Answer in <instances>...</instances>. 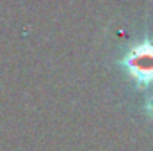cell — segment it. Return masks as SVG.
I'll return each mask as SVG.
<instances>
[{
	"label": "cell",
	"instance_id": "obj_2",
	"mask_svg": "<svg viewBox=\"0 0 153 151\" xmlns=\"http://www.w3.org/2000/svg\"><path fill=\"white\" fill-rule=\"evenodd\" d=\"M148 109H150V112L153 114V98H152V101H150V105H148Z\"/></svg>",
	"mask_w": 153,
	"mask_h": 151
},
{
	"label": "cell",
	"instance_id": "obj_1",
	"mask_svg": "<svg viewBox=\"0 0 153 151\" xmlns=\"http://www.w3.org/2000/svg\"><path fill=\"white\" fill-rule=\"evenodd\" d=\"M128 75L139 84H152L153 82V43L144 41L135 46L123 61Z\"/></svg>",
	"mask_w": 153,
	"mask_h": 151
}]
</instances>
